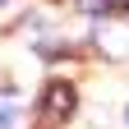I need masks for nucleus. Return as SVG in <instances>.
Instances as JSON below:
<instances>
[{
	"label": "nucleus",
	"mask_w": 129,
	"mask_h": 129,
	"mask_svg": "<svg viewBox=\"0 0 129 129\" xmlns=\"http://www.w3.org/2000/svg\"><path fill=\"white\" fill-rule=\"evenodd\" d=\"M106 9H129V0H102Z\"/></svg>",
	"instance_id": "nucleus-2"
},
{
	"label": "nucleus",
	"mask_w": 129,
	"mask_h": 129,
	"mask_svg": "<svg viewBox=\"0 0 129 129\" xmlns=\"http://www.w3.org/2000/svg\"><path fill=\"white\" fill-rule=\"evenodd\" d=\"M124 120H129V111H124Z\"/></svg>",
	"instance_id": "nucleus-3"
},
{
	"label": "nucleus",
	"mask_w": 129,
	"mask_h": 129,
	"mask_svg": "<svg viewBox=\"0 0 129 129\" xmlns=\"http://www.w3.org/2000/svg\"><path fill=\"white\" fill-rule=\"evenodd\" d=\"M74 115V88L69 83H51L42 92V124H64Z\"/></svg>",
	"instance_id": "nucleus-1"
}]
</instances>
